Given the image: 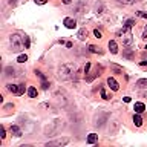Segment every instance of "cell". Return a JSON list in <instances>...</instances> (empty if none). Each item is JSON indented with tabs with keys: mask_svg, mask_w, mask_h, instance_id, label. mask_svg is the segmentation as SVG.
Returning <instances> with one entry per match:
<instances>
[{
	"mask_svg": "<svg viewBox=\"0 0 147 147\" xmlns=\"http://www.w3.org/2000/svg\"><path fill=\"white\" fill-rule=\"evenodd\" d=\"M136 14H138V16H140V17H142V18H147V12H142V11H138Z\"/></svg>",
	"mask_w": 147,
	"mask_h": 147,
	"instance_id": "cb8c5ba5",
	"label": "cell"
},
{
	"mask_svg": "<svg viewBox=\"0 0 147 147\" xmlns=\"http://www.w3.org/2000/svg\"><path fill=\"white\" fill-rule=\"evenodd\" d=\"M133 20H127L126 25H124L123 31L119 32V37H121L123 40V45L126 46H132L133 45V35H132V26H133Z\"/></svg>",
	"mask_w": 147,
	"mask_h": 147,
	"instance_id": "3957f363",
	"label": "cell"
},
{
	"mask_svg": "<svg viewBox=\"0 0 147 147\" xmlns=\"http://www.w3.org/2000/svg\"><path fill=\"white\" fill-rule=\"evenodd\" d=\"M26 60H28V57H26V55H20V57L17 58V61H18V63H25Z\"/></svg>",
	"mask_w": 147,
	"mask_h": 147,
	"instance_id": "44dd1931",
	"label": "cell"
},
{
	"mask_svg": "<svg viewBox=\"0 0 147 147\" xmlns=\"http://www.w3.org/2000/svg\"><path fill=\"white\" fill-rule=\"evenodd\" d=\"M89 51H90V52H95V54H96V52H101V51L96 48V46H92V45L89 46Z\"/></svg>",
	"mask_w": 147,
	"mask_h": 147,
	"instance_id": "ffe728a7",
	"label": "cell"
},
{
	"mask_svg": "<svg viewBox=\"0 0 147 147\" xmlns=\"http://www.w3.org/2000/svg\"><path fill=\"white\" fill-rule=\"evenodd\" d=\"M18 2H22V0H11V2H9V5H11V6H16Z\"/></svg>",
	"mask_w": 147,
	"mask_h": 147,
	"instance_id": "83f0119b",
	"label": "cell"
},
{
	"mask_svg": "<svg viewBox=\"0 0 147 147\" xmlns=\"http://www.w3.org/2000/svg\"><path fill=\"white\" fill-rule=\"evenodd\" d=\"M112 69H113V71L117 72V74H123V69H121V67H118V66H115V64L112 66Z\"/></svg>",
	"mask_w": 147,
	"mask_h": 147,
	"instance_id": "603a6c76",
	"label": "cell"
},
{
	"mask_svg": "<svg viewBox=\"0 0 147 147\" xmlns=\"http://www.w3.org/2000/svg\"><path fill=\"white\" fill-rule=\"evenodd\" d=\"M34 2H35L37 5H45L46 2H48V0H34Z\"/></svg>",
	"mask_w": 147,
	"mask_h": 147,
	"instance_id": "f1b7e54d",
	"label": "cell"
},
{
	"mask_svg": "<svg viewBox=\"0 0 147 147\" xmlns=\"http://www.w3.org/2000/svg\"><path fill=\"white\" fill-rule=\"evenodd\" d=\"M94 34H95V37H96V38H101V32H100L98 29H95V31H94Z\"/></svg>",
	"mask_w": 147,
	"mask_h": 147,
	"instance_id": "4316f807",
	"label": "cell"
},
{
	"mask_svg": "<svg viewBox=\"0 0 147 147\" xmlns=\"http://www.w3.org/2000/svg\"><path fill=\"white\" fill-rule=\"evenodd\" d=\"M144 110H146L144 103H135V112H136V113H142Z\"/></svg>",
	"mask_w": 147,
	"mask_h": 147,
	"instance_id": "30bf717a",
	"label": "cell"
},
{
	"mask_svg": "<svg viewBox=\"0 0 147 147\" xmlns=\"http://www.w3.org/2000/svg\"><path fill=\"white\" fill-rule=\"evenodd\" d=\"M28 95H29L31 98H35L37 96V89L35 87H29V89H28Z\"/></svg>",
	"mask_w": 147,
	"mask_h": 147,
	"instance_id": "2e32d148",
	"label": "cell"
},
{
	"mask_svg": "<svg viewBox=\"0 0 147 147\" xmlns=\"http://www.w3.org/2000/svg\"><path fill=\"white\" fill-rule=\"evenodd\" d=\"M11 135H14V136H22V129L18 127V126H11Z\"/></svg>",
	"mask_w": 147,
	"mask_h": 147,
	"instance_id": "ba28073f",
	"label": "cell"
},
{
	"mask_svg": "<svg viewBox=\"0 0 147 147\" xmlns=\"http://www.w3.org/2000/svg\"><path fill=\"white\" fill-rule=\"evenodd\" d=\"M77 37H78L80 40H86V38H87V31H86V28H83V29H80V31H78Z\"/></svg>",
	"mask_w": 147,
	"mask_h": 147,
	"instance_id": "8fae6325",
	"label": "cell"
},
{
	"mask_svg": "<svg viewBox=\"0 0 147 147\" xmlns=\"http://www.w3.org/2000/svg\"><path fill=\"white\" fill-rule=\"evenodd\" d=\"M142 38H147V26L144 28V32H142Z\"/></svg>",
	"mask_w": 147,
	"mask_h": 147,
	"instance_id": "f546056e",
	"label": "cell"
},
{
	"mask_svg": "<svg viewBox=\"0 0 147 147\" xmlns=\"http://www.w3.org/2000/svg\"><path fill=\"white\" fill-rule=\"evenodd\" d=\"M100 94H101V98H104V100H109V95L106 94L104 87H101V89H100Z\"/></svg>",
	"mask_w": 147,
	"mask_h": 147,
	"instance_id": "ac0fdd59",
	"label": "cell"
},
{
	"mask_svg": "<svg viewBox=\"0 0 147 147\" xmlns=\"http://www.w3.org/2000/svg\"><path fill=\"white\" fill-rule=\"evenodd\" d=\"M9 41H11V48H12L14 52H20V51H23L25 48H29V45H31L29 37L20 35V34H12Z\"/></svg>",
	"mask_w": 147,
	"mask_h": 147,
	"instance_id": "6da1fadb",
	"label": "cell"
},
{
	"mask_svg": "<svg viewBox=\"0 0 147 147\" xmlns=\"http://www.w3.org/2000/svg\"><path fill=\"white\" fill-rule=\"evenodd\" d=\"M81 14H83V3H80L77 8V16H81Z\"/></svg>",
	"mask_w": 147,
	"mask_h": 147,
	"instance_id": "7402d4cb",
	"label": "cell"
},
{
	"mask_svg": "<svg viewBox=\"0 0 147 147\" xmlns=\"http://www.w3.org/2000/svg\"><path fill=\"white\" fill-rule=\"evenodd\" d=\"M75 71H77V67H75V64H72V63H64L61 64V66L58 67V78L60 80H63V81H66V80H71V78H74V75H75Z\"/></svg>",
	"mask_w": 147,
	"mask_h": 147,
	"instance_id": "7a4b0ae2",
	"label": "cell"
},
{
	"mask_svg": "<svg viewBox=\"0 0 147 147\" xmlns=\"http://www.w3.org/2000/svg\"><path fill=\"white\" fill-rule=\"evenodd\" d=\"M133 123H135L136 127H140L141 124H142V118L140 117V113H135V115H133Z\"/></svg>",
	"mask_w": 147,
	"mask_h": 147,
	"instance_id": "4fadbf2b",
	"label": "cell"
},
{
	"mask_svg": "<svg viewBox=\"0 0 147 147\" xmlns=\"http://www.w3.org/2000/svg\"><path fill=\"white\" fill-rule=\"evenodd\" d=\"M96 141H98V135H96V133H90V135L87 136V142H89V144H94Z\"/></svg>",
	"mask_w": 147,
	"mask_h": 147,
	"instance_id": "5bb4252c",
	"label": "cell"
},
{
	"mask_svg": "<svg viewBox=\"0 0 147 147\" xmlns=\"http://www.w3.org/2000/svg\"><path fill=\"white\" fill-rule=\"evenodd\" d=\"M0 138H2V140L5 138V127H3V126L0 127Z\"/></svg>",
	"mask_w": 147,
	"mask_h": 147,
	"instance_id": "d4e9b609",
	"label": "cell"
},
{
	"mask_svg": "<svg viewBox=\"0 0 147 147\" xmlns=\"http://www.w3.org/2000/svg\"><path fill=\"white\" fill-rule=\"evenodd\" d=\"M95 11H96V14H101V11H103V5H101V3H96V5H95Z\"/></svg>",
	"mask_w": 147,
	"mask_h": 147,
	"instance_id": "d6986e66",
	"label": "cell"
},
{
	"mask_svg": "<svg viewBox=\"0 0 147 147\" xmlns=\"http://www.w3.org/2000/svg\"><path fill=\"white\" fill-rule=\"evenodd\" d=\"M109 49H110V52H112V54H117L118 52V46H117V43H115L113 40L109 41Z\"/></svg>",
	"mask_w": 147,
	"mask_h": 147,
	"instance_id": "7c38bea8",
	"label": "cell"
},
{
	"mask_svg": "<svg viewBox=\"0 0 147 147\" xmlns=\"http://www.w3.org/2000/svg\"><path fill=\"white\" fill-rule=\"evenodd\" d=\"M63 23H64V26H66L67 29H74V28L77 26L75 20H74V18H71V17H66V18L63 20Z\"/></svg>",
	"mask_w": 147,
	"mask_h": 147,
	"instance_id": "8992f818",
	"label": "cell"
},
{
	"mask_svg": "<svg viewBox=\"0 0 147 147\" xmlns=\"http://www.w3.org/2000/svg\"><path fill=\"white\" fill-rule=\"evenodd\" d=\"M100 71H101V67H96V71H95V72H92L90 75H87V77H86V80H87V81H92L96 75H100V74H98Z\"/></svg>",
	"mask_w": 147,
	"mask_h": 147,
	"instance_id": "9a60e30c",
	"label": "cell"
},
{
	"mask_svg": "<svg viewBox=\"0 0 147 147\" xmlns=\"http://www.w3.org/2000/svg\"><path fill=\"white\" fill-rule=\"evenodd\" d=\"M67 142H69V140H67V138H61V140L49 141V142H48V144H46V146H48V147H54V146H66Z\"/></svg>",
	"mask_w": 147,
	"mask_h": 147,
	"instance_id": "5b68a950",
	"label": "cell"
},
{
	"mask_svg": "<svg viewBox=\"0 0 147 147\" xmlns=\"http://www.w3.org/2000/svg\"><path fill=\"white\" fill-rule=\"evenodd\" d=\"M119 3H123V5H133V3H138V2H141V0H118Z\"/></svg>",
	"mask_w": 147,
	"mask_h": 147,
	"instance_id": "e0dca14e",
	"label": "cell"
},
{
	"mask_svg": "<svg viewBox=\"0 0 147 147\" xmlns=\"http://www.w3.org/2000/svg\"><path fill=\"white\" fill-rule=\"evenodd\" d=\"M89 69H90V63H86V66H84V74H89Z\"/></svg>",
	"mask_w": 147,
	"mask_h": 147,
	"instance_id": "484cf974",
	"label": "cell"
},
{
	"mask_svg": "<svg viewBox=\"0 0 147 147\" xmlns=\"http://www.w3.org/2000/svg\"><path fill=\"white\" fill-rule=\"evenodd\" d=\"M140 64H141V66H146L147 61H146V60H142V61H140Z\"/></svg>",
	"mask_w": 147,
	"mask_h": 147,
	"instance_id": "d6a6232c",
	"label": "cell"
},
{
	"mask_svg": "<svg viewBox=\"0 0 147 147\" xmlns=\"http://www.w3.org/2000/svg\"><path fill=\"white\" fill-rule=\"evenodd\" d=\"M124 103H130V96H124Z\"/></svg>",
	"mask_w": 147,
	"mask_h": 147,
	"instance_id": "4dcf8cb0",
	"label": "cell"
},
{
	"mask_svg": "<svg viewBox=\"0 0 147 147\" xmlns=\"http://www.w3.org/2000/svg\"><path fill=\"white\" fill-rule=\"evenodd\" d=\"M136 87H138V89H147V78L138 80L136 81Z\"/></svg>",
	"mask_w": 147,
	"mask_h": 147,
	"instance_id": "9c48e42d",
	"label": "cell"
},
{
	"mask_svg": "<svg viewBox=\"0 0 147 147\" xmlns=\"http://www.w3.org/2000/svg\"><path fill=\"white\" fill-rule=\"evenodd\" d=\"M124 55H126L127 58H132V54H130V52H126V54H124Z\"/></svg>",
	"mask_w": 147,
	"mask_h": 147,
	"instance_id": "836d02e7",
	"label": "cell"
},
{
	"mask_svg": "<svg viewBox=\"0 0 147 147\" xmlns=\"http://www.w3.org/2000/svg\"><path fill=\"white\" fill-rule=\"evenodd\" d=\"M63 3L64 5H69V3H72V0H63Z\"/></svg>",
	"mask_w": 147,
	"mask_h": 147,
	"instance_id": "1f68e13d",
	"label": "cell"
},
{
	"mask_svg": "<svg viewBox=\"0 0 147 147\" xmlns=\"http://www.w3.org/2000/svg\"><path fill=\"white\" fill-rule=\"evenodd\" d=\"M146 49H147V46H146Z\"/></svg>",
	"mask_w": 147,
	"mask_h": 147,
	"instance_id": "e575fe53",
	"label": "cell"
},
{
	"mask_svg": "<svg viewBox=\"0 0 147 147\" xmlns=\"http://www.w3.org/2000/svg\"><path fill=\"white\" fill-rule=\"evenodd\" d=\"M107 84H109L110 89L115 90V92L119 89V86H118V83H117V80H115V78H110V77H109V78H107Z\"/></svg>",
	"mask_w": 147,
	"mask_h": 147,
	"instance_id": "52a82bcc",
	"label": "cell"
},
{
	"mask_svg": "<svg viewBox=\"0 0 147 147\" xmlns=\"http://www.w3.org/2000/svg\"><path fill=\"white\" fill-rule=\"evenodd\" d=\"M8 90L16 95H23L25 94V84H8Z\"/></svg>",
	"mask_w": 147,
	"mask_h": 147,
	"instance_id": "277c9868",
	"label": "cell"
}]
</instances>
